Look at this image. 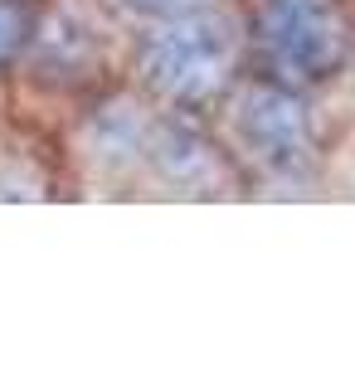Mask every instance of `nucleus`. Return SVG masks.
<instances>
[{
	"instance_id": "f257e3e1",
	"label": "nucleus",
	"mask_w": 355,
	"mask_h": 365,
	"mask_svg": "<svg viewBox=\"0 0 355 365\" xmlns=\"http://www.w3.org/2000/svg\"><path fill=\"white\" fill-rule=\"evenodd\" d=\"M244 73L248 44L239 0H215L185 15L127 25L122 78L137 83L165 113L215 117V108Z\"/></svg>"
},
{
	"instance_id": "f03ea898",
	"label": "nucleus",
	"mask_w": 355,
	"mask_h": 365,
	"mask_svg": "<svg viewBox=\"0 0 355 365\" xmlns=\"http://www.w3.org/2000/svg\"><path fill=\"white\" fill-rule=\"evenodd\" d=\"M215 132L239 161L248 185H307L321 170V127L312 93L282 88L273 78L244 73L215 108Z\"/></svg>"
},
{
	"instance_id": "7ed1b4c3",
	"label": "nucleus",
	"mask_w": 355,
	"mask_h": 365,
	"mask_svg": "<svg viewBox=\"0 0 355 365\" xmlns=\"http://www.w3.org/2000/svg\"><path fill=\"white\" fill-rule=\"evenodd\" d=\"M248 73L297 93H321L355 68L351 0H239Z\"/></svg>"
},
{
	"instance_id": "20e7f679",
	"label": "nucleus",
	"mask_w": 355,
	"mask_h": 365,
	"mask_svg": "<svg viewBox=\"0 0 355 365\" xmlns=\"http://www.w3.org/2000/svg\"><path fill=\"white\" fill-rule=\"evenodd\" d=\"M122 54H127V20L108 0H39L15 83L44 98L83 103L88 93L122 78Z\"/></svg>"
},
{
	"instance_id": "39448f33",
	"label": "nucleus",
	"mask_w": 355,
	"mask_h": 365,
	"mask_svg": "<svg viewBox=\"0 0 355 365\" xmlns=\"http://www.w3.org/2000/svg\"><path fill=\"white\" fill-rule=\"evenodd\" d=\"M161 113L137 83L117 78V83L88 93L73 103V122H68V156L78 175L93 190H141V170L151 156V141L161 127Z\"/></svg>"
},
{
	"instance_id": "423d86ee",
	"label": "nucleus",
	"mask_w": 355,
	"mask_h": 365,
	"mask_svg": "<svg viewBox=\"0 0 355 365\" xmlns=\"http://www.w3.org/2000/svg\"><path fill=\"white\" fill-rule=\"evenodd\" d=\"M244 185V170L229 156V146L219 141L210 117L161 113L151 156L141 170V190L165 200H229Z\"/></svg>"
},
{
	"instance_id": "0eeeda50",
	"label": "nucleus",
	"mask_w": 355,
	"mask_h": 365,
	"mask_svg": "<svg viewBox=\"0 0 355 365\" xmlns=\"http://www.w3.org/2000/svg\"><path fill=\"white\" fill-rule=\"evenodd\" d=\"M34 15H39V0H0V83H15L34 34Z\"/></svg>"
},
{
	"instance_id": "6e6552de",
	"label": "nucleus",
	"mask_w": 355,
	"mask_h": 365,
	"mask_svg": "<svg viewBox=\"0 0 355 365\" xmlns=\"http://www.w3.org/2000/svg\"><path fill=\"white\" fill-rule=\"evenodd\" d=\"M108 5L127 25H146V20H165V15H185V10H200V5H215V0H108Z\"/></svg>"
}]
</instances>
